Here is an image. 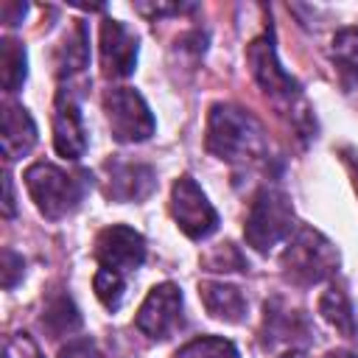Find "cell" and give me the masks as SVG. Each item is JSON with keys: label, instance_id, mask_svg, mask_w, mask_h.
Returning a JSON list of instances; mask_svg holds the SVG:
<instances>
[{"label": "cell", "instance_id": "25", "mask_svg": "<svg viewBox=\"0 0 358 358\" xmlns=\"http://www.w3.org/2000/svg\"><path fill=\"white\" fill-rule=\"evenodd\" d=\"M6 358H39V350L28 336L20 333L6 344Z\"/></svg>", "mask_w": 358, "mask_h": 358}, {"label": "cell", "instance_id": "6", "mask_svg": "<svg viewBox=\"0 0 358 358\" xmlns=\"http://www.w3.org/2000/svg\"><path fill=\"white\" fill-rule=\"evenodd\" d=\"M171 215H173L176 227L193 241H204L218 229V213L207 201V196L201 193V187L196 185L193 176H179L173 182Z\"/></svg>", "mask_w": 358, "mask_h": 358}, {"label": "cell", "instance_id": "27", "mask_svg": "<svg viewBox=\"0 0 358 358\" xmlns=\"http://www.w3.org/2000/svg\"><path fill=\"white\" fill-rule=\"evenodd\" d=\"M25 11H28L25 3H11V0H6V3L0 6V17H3L6 25H17V22H22Z\"/></svg>", "mask_w": 358, "mask_h": 358}, {"label": "cell", "instance_id": "5", "mask_svg": "<svg viewBox=\"0 0 358 358\" xmlns=\"http://www.w3.org/2000/svg\"><path fill=\"white\" fill-rule=\"evenodd\" d=\"M103 112L117 143H143L157 129L145 98L131 87H112L103 95Z\"/></svg>", "mask_w": 358, "mask_h": 358}, {"label": "cell", "instance_id": "22", "mask_svg": "<svg viewBox=\"0 0 358 358\" xmlns=\"http://www.w3.org/2000/svg\"><path fill=\"white\" fill-rule=\"evenodd\" d=\"M210 271H241L243 268V257L235 252L232 243H221L210 257H204Z\"/></svg>", "mask_w": 358, "mask_h": 358}, {"label": "cell", "instance_id": "7", "mask_svg": "<svg viewBox=\"0 0 358 358\" xmlns=\"http://www.w3.org/2000/svg\"><path fill=\"white\" fill-rule=\"evenodd\" d=\"M182 322V291L173 282H159L148 291L137 310V330L148 338H168Z\"/></svg>", "mask_w": 358, "mask_h": 358}, {"label": "cell", "instance_id": "16", "mask_svg": "<svg viewBox=\"0 0 358 358\" xmlns=\"http://www.w3.org/2000/svg\"><path fill=\"white\" fill-rule=\"evenodd\" d=\"M25 76H28V56H25L22 42H17L11 36H3V42H0V81H3V90L17 92L25 81Z\"/></svg>", "mask_w": 358, "mask_h": 358}, {"label": "cell", "instance_id": "19", "mask_svg": "<svg viewBox=\"0 0 358 358\" xmlns=\"http://www.w3.org/2000/svg\"><path fill=\"white\" fill-rule=\"evenodd\" d=\"M173 358H238V350L232 341L218 336H201L187 341Z\"/></svg>", "mask_w": 358, "mask_h": 358}, {"label": "cell", "instance_id": "18", "mask_svg": "<svg viewBox=\"0 0 358 358\" xmlns=\"http://www.w3.org/2000/svg\"><path fill=\"white\" fill-rule=\"evenodd\" d=\"M319 313L324 316V322L330 327H336L341 336H355V316H352V308H350V299L341 288L330 285L322 299H319Z\"/></svg>", "mask_w": 358, "mask_h": 358}, {"label": "cell", "instance_id": "17", "mask_svg": "<svg viewBox=\"0 0 358 358\" xmlns=\"http://www.w3.org/2000/svg\"><path fill=\"white\" fill-rule=\"evenodd\" d=\"M90 62V45H87V31L81 22H76L64 39H62V48H59V73L62 76H76L87 67Z\"/></svg>", "mask_w": 358, "mask_h": 358}, {"label": "cell", "instance_id": "26", "mask_svg": "<svg viewBox=\"0 0 358 358\" xmlns=\"http://www.w3.org/2000/svg\"><path fill=\"white\" fill-rule=\"evenodd\" d=\"M193 6H165V3H154V6H145V3H137V11L145 14V17H162V14H182V11H190Z\"/></svg>", "mask_w": 358, "mask_h": 358}, {"label": "cell", "instance_id": "24", "mask_svg": "<svg viewBox=\"0 0 358 358\" xmlns=\"http://www.w3.org/2000/svg\"><path fill=\"white\" fill-rule=\"evenodd\" d=\"M59 358H98V347L90 338H73L59 350Z\"/></svg>", "mask_w": 358, "mask_h": 358}, {"label": "cell", "instance_id": "29", "mask_svg": "<svg viewBox=\"0 0 358 358\" xmlns=\"http://www.w3.org/2000/svg\"><path fill=\"white\" fill-rule=\"evenodd\" d=\"M327 358H355V355L347 350H333V352H327Z\"/></svg>", "mask_w": 358, "mask_h": 358}, {"label": "cell", "instance_id": "8", "mask_svg": "<svg viewBox=\"0 0 358 358\" xmlns=\"http://www.w3.org/2000/svg\"><path fill=\"white\" fill-rule=\"evenodd\" d=\"M246 59H249V67H252V76L255 81L263 87L266 95L271 98H294L299 92V84L294 76H288L277 59V48H274V36L266 31L260 36H255L246 48Z\"/></svg>", "mask_w": 358, "mask_h": 358}, {"label": "cell", "instance_id": "20", "mask_svg": "<svg viewBox=\"0 0 358 358\" xmlns=\"http://www.w3.org/2000/svg\"><path fill=\"white\" fill-rule=\"evenodd\" d=\"M92 288H95V296L101 299V305L106 310H117L120 302H123V291H126V282H123V274L120 271H112V268H98L95 280H92Z\"/></svg>", "mask_w": 358, "mask_h": 358}, {"label": "cell", "instance_id": "14", "mask_svg": "<svg viewBox=\"0 0 358 358\" xmlns=\"http://www.w3.org/2000/svg\"><path fill=\"white\" fill-rule=\"evenodd\" d=\"M199 296L207 308V313L218 322H229L238 324L246 316V296L227 282H215V280H204L199 285Z\"/></svg>", "mask_w": 358, "mask_h": 358}, {"label": "cell", "instance_id": "9", "mask_svg": "<svg viewBox=\"0 0 358 358\" xmlns=\"http://www.w3.org/2000/svg\"><path fill=\"white\" fill-rule=\"evenodd\" d=\"M95 257L103 268H112L120 274L134 271L145 260V238L131 227L112 224L101 229V235L95 238Z\"/></svg>", "mask_w": 358, "mask_h": 358}, {"label": "cell", "instance_id": "3", "mask_svg": "<svg viewBox=\"0 0 358 358\" xmlns=\"http://www.w3.org/2000/svg\"><path fill=\"white\" fill-rule=\"evenodd\" d=\"M280 263H282V274L291 282L316 285L338 268V252L322 232H316L310 227H299L291 235Z\"/></svg>", "mask_w": 358, "mask_h": 358}, {"label": "cell", "instance_id": "13", "mask_svg": "<svg viewBox=\"0 0 358 358\" xmlns=\"http://www.w3.org/2000/svg\"><path fill=\"white\" fill-rule=\"evenodd\" d=\"M36 143V123L34 117L28 115L25 106L20 103H8L6 112H3V157L11 162V159H20L25 157Z\"/></svg>", "mask_w": 358, "mask_h": 358}, {"label": "cell", "instance_id": "10", "mask_svg": "<svg viewBox=\"0 0 358 358\" xmlns=\"http://www.w3.org/2000/svg\"><path fill=\"white\" fill-rule=\"evenodd\" d=\"M137 64V36L117 20L101 22V67L106 78H126Z\"/></svg>", "mask_w": 358, "mask_h": 358}, {"label": "cell", "instance_id": "2", "mask_svg": "<svg viewBox=\"0 0 358 358\" xmlns=\"http://www.w3.org/2000/svg\"><path fill=\"white\" fill-rule=\"evenodd\" d=\"M294 227H296L294 224V207H291L288 196L277 187H260L249 204L246 224H243L246 243L255 252L268 255L274 246L291 241Z\"/></svg>", "mask_w": 358, "mask_h": 358}, {"label": "cell", "instance_id": "1", "mask_svg": "<svg viewBox=\"0 0 358 358\" xmlns=\"http://www.w3.org/2000/svg\"><path fill=\"white\" fill-rule=\"evenodd\" d=\"M207 151L224 162H252L263 157L266 137L246 109L235 103H215L207 117Z\"/></svg>", "mask_w": 358, "mask_h": 358}, {"label": "cell", "instance_id": "4", "mask_svg": "<svg viewBox=\"0 0 358 358\" xmlns=\"http://www.w3.org/2000/svg\"><path fill=\"white\" fill-rule=\"evenodd\" d=\"M25 187L36 210L50 221L70 215L84 199V182L53 162H34L25 171Z\"/></svg>", "mask_w": 358, "mask_h": 358}, {"label": "cell", "instance_id": "30", "mask_svg": "<svg viewBox=\"0 0 358 358\" xmlns=\"http://www.w3.org/2000/svg\"><path fill=\"white\" fill-rule=\"evenodd\" d=\"M280 358H302L299 352H285V355H280Z\"/></svg>", "mask_w": 358, "mask_h": 358}, {"label": "cell", "instance_id": "15", "mask_svg": "<svg viewBox=\"0 0 358 358\" xmlns=\"http://www.w3.org/2000/svg\"><path fill=\"white\" fill-rule=\"evenodd\" d=\"M42 327L50 333V338H59V336H70L81 327V316H78V308L73 305V299L67 294H56L48 299L45 310H42Z\"/></svg>", "mask_w": 358, "mask_h": 358}, {"label": "cell", "instance_id": "11", "mask_svg": "<svg viewBox=\"0 0 358 358\" xmlns=\"http://www.w3.org/2000/svg\"><path fill=\"white\" fill-rule=\"evenodd\" d=\"M53 145H56L59 157H64V159H78L87 151V131H84V123H81L78 101L73 98V92H64V90L56 98Z\"/></svg>", "mask_w": 358, "mask_h": 358}, {"label": "cell", "instance_id": "21", "mask_svg": "<svg viewBox=\"0 0 358 358\" xmlns=\"http://www.w3.org/2000/svg\"><path fill=\"white\" fill-rule=\"evenodd\" d=\"M330 56L341 70L358 76V28H341L333 36Z\"/></svg>", "mask_w": 358, "mask_h": 358}, {"label": "cell", "instance_id": "23", "mask_svg": "<svg viewBox=\"0 0 358 358\" xmlns=\"http://www.w3.org/2000/svg\"><path fill=\"white\" fill-rule=\"evenodd\" d=\"M22 271H25L22 257L11 249H3V288H14L17 280L22 277Z\"/></svg>", "mask_w": 358, "mask_h": 358}, {"label": "cell", "instance_id": "12", "mask_svg": "<svg viewBox=\"0 0 358 358\" xmlns=\"http://www.w3.org/2000/svg\"><path fill=\"white\" fill-rule=\"evenodd\" d=\"M103 168H106V196L115 201H143L145 196H151L157 185L154 171L143 162L109 159Z\"/></svg>", "mask_w": 358, "mask_h": 358}, {"label": "cell", "instance_id": "28", "mask_svg": "<svg viewBox=\"0 0 358 358\" xmlns=\"http://www.w3.org/2000/svg\"><path fill=\"white\" fill-rule=\"evenodd\" d=\"M3 187H6V201H3V213L6 215H11L14 213V193H11V179L6 176V182H3Z\"/></svg>", "mask_w": 358, "mask_h": 358}]
</instances>
